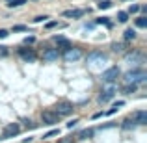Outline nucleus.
<instances>
[{"instance_id":"obj_1","label":"nucleus","mask_w":147,"mask_h":143,"mask_svg":"<svg viewBox=\"0 0 147 143\" xmlns=\"http://www.w3.org/2000/svg\"><path fill=\"white\" fill-rule=\"evenodd\" d=\"M125 82L127 84H144L145 80H147V73L144 71V69H132V71H129V73H125Z\"/></svg>"},{"instance_id":"obj_2","label":"nucleus","mask_w":147,"mask_h":143,"mask_svg":"<svg viewBox=\"0 0 147 143\" xmlns=\"http://www.w3.org/2000/svg\"><path fill=\"white\" fill-rule=\"evenodd\" d=\"M117 93V84L112 82V84H102V91L99 95V100L100 102H108V100L114 99V95Z\"/></svg>"},{"instance_id":"obj_3","label":"nucleus","mask_w":147,"mask_h":143,"mask_svg":"<svg viewBox=\"0 0 147 143\" xmlns=\"http://www.w3.org/2000/svg\"><path fill=\"white\" fill-rule=\"evenodd\" d=\"M125 63L134 65V67H140V65L145 63V56L140 52V50H132V52L125 54Z\"/></svg>"},{"instance_id":"obj_4","label":"nucleus","mask_w":147,"mask_h":143,"mask_svg":"<svg viewBox=\"0 0 147 143\" xmlns=\"http://www.w3.org/2000/svg\"><path fill=\"white\" fill-rule=\"evenodd\" d=\"M82 50L80 48H76V47H69L67 50L63 52V60L67 61V63H75V61H78V60H82Z\"/></svg>"},{"instance_id":"obj_5","label":"nucleus","mask_w":147,"mask_h":143,"mask_svg":"<svg viewBox=\"0 0 147 143\" xmlns=\"http://www.w3.org/2000/svg\"><path fill=\"white\" fill-rule=\"evenodd\" d=\"M117 78H119V67H110V69H106V71L102 73V76H100L102 84L117 82Z\"/></svg>"},{"instance_id":"obj_6","label":"nucleus","mask_w":147,"mask_h":143,"mask_svg":"<svg viewBox=\"0 0 147 143\" xmlns=\"http://www.w3.org/2000/svg\"><path fill=\"white\" fill-rule=\"evenodd\" d=\"M41 121H43V125L52 126V125H56V123L60 121V115H56L54 111L47 110V111H43V113H41Z\"/></svg>"},{"instance_id":"obj_7","label":"nucleus","mask_w":147,"mask_h":143,"mask_svg":"<svg viewBox=\"0 0 147 143\" xmlns=\"http://www.w3.org/2000/svg\"><path fill=\"white\" fill-rule=\"evenodd\" d=\"M19 132H21V126H19L17 123H11V125H7L6 128H4V132H2V138H0V140H9V138L17 136Z\"/></svg>"},{"instance_id":"obj_8","label":"nucleus","mask_w":147,"mask_h":143,"mask_svg":"<svg viewBox=\"0 0 147 143\" xmlns=\"http://www.w3.org/2000/svg\"><path fill=\"white\" fill-rule=\"evenodd\" d=\"M73 104L71 102H58L56 104V111L54 113L56 115H60V117H63V115H69V113H73Z\"/></svg>"},{"instance_id":"obj_9","label":"nucleus","mask_w":147,"mask_h":143,"mask_svg":"<svg viewBox=\"0 0 147 143\" xmlns=\"http://www.w3.org/2000/svg\"><path fill=\"white\" fill-rule=\"evenodd\" d=\"M106 60H108V56H106V54H102V52H91L90 56H88V65L104 63Z\"/></svg>"},{"instance_id":"obj_10","label":"nucleus","mask_w":147,"mask_h":143,"mask_svg":"<svg viewBox=\"0 0 147 143\" xmlns=\"http://www.w3.org/2000/svg\"><path fill=\"white\" fill-rule=\"evenodd\" d=\"M130 121L134 123V125H145L147 123V111L145 110H138V111H134L132 115H130Z\"/></svg>"},{"instance_id":"obj_11","label":"nucleus","mask_w":147,"mask_h":143,"mask_svg":"<svg viewBox=\"0 0 147 143\" xmlns=\"http://www.w3.org/2000/svg\"><path fill=\"white\" fill-rule=\"evenodd\" d=\"M19 56H21L24 61H36L37 60V54L34 52L32 48H21L19 50Z\"/></svg>"},{"instance_id":"obj_12","label":"nucleus","mask_w":147,"mask_h":143,"mask_svg":"<svg viewBox=\"0 0 147 143\" xmlns=\"http://www.w3.org/2000/svg\"><path fill=\"white\" fill-rule=\"evenodd\" d=\"M60 58V50L58 48H47L43 52V60L45 61H56Z\"/></svg>"},{"instance_id":"obj_13","label":"nucleus","mask_w":147,"mask_h":143,"mask_svg":"<svg viewBox=\"0 0 147 143\" xmlns=\"http://www.w3.org/2000/svg\"><path fill=\"white\" fill-rule=\"evenodd\" d=\"M63 17H73V19H78V17H82L84 15V11L82 9H67V11H63Z\"/></svg>"},{"instance_id":"obj_14","label":"nucleus","mask_w":147,"mask_h":143,"mask_svg":"<svg viewBox=\"0 0 147 143\" xmlns=\"http://www.w3.org/2000/svg\"><path fill=\"white\" fill-rule=\"evenodd\" d=\"M54 41H56V43L61 47V50H67L69 47H71V43H69V41L65 39V37H60V36H56V37H54Z\"/></svg>"},{"instance_id":"obj_15","label":"nucleus","mask_w":147,"mask_h":143,"mask_svg":"<svg viewBox=\"0 0 147 143\" xmlns=\"http://www.w3.org/2000/svg\"><path fill=\"white\" fill-rule=\"evenodd\" d=\"M136 89H138L136 84H127V86L123 87V95H132V93H136Z\"/></svg>"},{"instance_id":"obj_16","label":"nucleus","mask_w":147,"mask_h":143,"mask_svg":"<svg viewBox=\"0 0 147 143\" xmlns=\"http://www.w3.org/2000/svg\"><path fill=\"white\" fill-rule=\"evenodd\" d=\"M91 136H93V128H86V130H82V132L78 134L80 140H88V138H91Z\"/></svg>"},{"instance_id":"obj_17","label":"nucleus","mask_w":147,"mask_h":143,"mask_svg":"<svg viewBox=\"0 0 147 143\" xmlns=\"http://www.w3.org/2000/svg\"><path fill=\"white\" fill-rule=\"evenodd\" d=\"M56 136H60V128H52V130H49V132L43 136V140H50V138H56Z\"/></svg>"},{"instance_id":"obj_18","label":"nucleus","mask_w":147,"mask_h":143,"mask_svg":"<svg viewBox=\"0 0 147 143\" xmlns=\"http://www.w3.org/2000/svg\"><path fill=\"white\" fill-rule=\"evenodd\" d=\"M136 26H138V28H147V17H144V15L138 17L136 19Z\"/></svg>"},{"instance_id":"obj_19","label":"nucleus","mask_w":147,"mask_h":143,"mask_svg":"<svg viewBox=\"0 0 147 143\" xmlns=\"http://www.w3.org/2000/svg\"><path fill=\"white\" fill-rule=\"evenodd\" d=\"M112 48H114V52L123 54V52H125V48H127V45L125 43H114V47H112Z\"/></svg>"},{"instance_id":"obj_20","label":"nucleus","mask_w":147,"mask_h":143,"mask_svg":"<svg viewBox=\"0 0 147 143\" xmlns=\"http://www.w3.org/2000/svg\"><path fill=\"white\" fill-rule=\"evenodd\" d=\"M130 39H136V32H134L132 28L125 30V41H130Z\"/></svg>"},{"instance_id":"obj_21","label":"nucleus","mask_w":147,"mask_h":143,"mask_svg":"<svg viewBox=\"0 0 147 143\" xmlns=\"http://www.w3.org/2000/svg\"><path fill=\"white\" fill-rule=\"evenodd\" d=\"M99 9H108V7H112V2L110 0H100V2L97 4Z\"/></svg>"},{"instance_id":"obj_22","label":"nucleus","mask_w":147,"mask_h":143,"mask_svg":"<svg viewBox=\"0 0 147 143\" xmlns=\"http://www.w3.org/2000/svg\"><path fill=\"white\" fill-rule=\"evenodd\" d=\"M95 24H104V26H112V22H110V17H100L95 21Z\"/></svg>"},{"instance_id":"obj_23","label":"nucleus","mask_w":147,"mask_h":143,"mask_svg":"<svg viewBox=\"0 0 147 143\" xmlns=\"http://www.w3.org/2000/svg\"><path fill=\"white\" fill-rule=\"evenodd\" d=\"M117 21L119 22H127L129 21V13H127V11H119L117 13Z\"/></svg>"},{"instance_id":"obj_24","label":"nucleus","mask_w":147,"mask_h":143,"mask_svg":"<svg viewBox=\"0 0 147 143\" xmlns=\"http://www.w3.org/2000/svg\"><path fill=\"white\" fill-rule=\"evenodd\" d=\"M123 128H125V130H132V128H136V125H134V123L132 121H130V119H127V121H123Z\"/></svg>"},{"instance_id":"obj_25","label":"nucleus","mask_w":147,"mask_h":143,"mask_svg":"<svg viewBox=\"0 0 147 143\" xmlns=\"http://www.w3.org/2000/svg\"><path fill=\"white\" fill-rule=\"evenodd\" d=\"M22 4H26V0H11V2L7 4V7H19V6H22Z\"/></svg>"},{"instance_id":"obj_26","label":"nucleus","mask_w":147,"mask_h":143,"mask_svg":"<svg viewBox=\"0 0 147 143\" xmlns=\"http://www.w3.org/2000/svg\"><path fill=\"white\" fill-rule=\"evenodd\" d=\"M26 30H28V28H26L24 24H17V26H13V32H26Z\"/></svg>"},{"instance_id":"obj_27","label":"nucleus","mask_w":147,"mask_h":143,"mask_svg":"<svg viewBox=\"0 0 147 143\" xmlns=\"http://www.w3.org/2000/svg\"><path fill=\"white\" fill-rule=\"evenodd\" d=\"M7 52H9V50H7V47L0 45V58H6V56H7Z\"/></svg>"},{"instance_id":"obj_28","label":"nucleus","mask_w":147,"mask_h":143,"mask_svg":"<svg viewBox=\"0 0 147 143\" xmlns=\"http://www.w3.org/2000/svg\"><path fill=\"white\" fill-rule=\"evenodd\" d=\"M54 26H63V24H60V22H58V21H50V22H47V26H45V28H54Z\"/></svg>"},{"instance_id":"obj_29","label":"nucleus","mask_w":147,"mask_h":143,"mask_svg":"<svg viewBox=\"0 0 147 143\" xmlns=\"http://www.w3.org/2000/svg\"><path fill=\"white\" fill-rule=\"evenodd\" d=\"M138 11H140V6H130L127 13H130V15H132V13H138Z\"/></svg>"},{"instance_id":"obj_30","label":"nucleus","mask_w":147,"mask_h":143,"mask_svg":"<svg viewBox=\"0 0 147 143\" xmlns=\"http://www.w3.org/2000/svg\"><path fill=\"white\" fill-rule=\"evenodd\" d=\"M24 43H26V45H34V43H36V37H34V36L24 37Z\"/></svg>"},{"instance_id":"obj_31","label":"nucleus","mask_w":147,"mask_h":143,"mask_svg":"<svg viewBox=\"0 0 147 143\" xmlns=\"http://www.w3.org/2000/svg\"><path fill=\"white\" fill-rule=\"evenodd\" d=\"M47 15H39V17H36V19H34V22H43V21H47Z\"/></svg>"},{"instance_id":"obj_32","label":"nucleus","mask_w":147,"mask_h":143,"mask_svg":"<svg viewBox=\"0 0 147 143\" xmlns=\"http://www.w3.org/2000/svg\"><path fill=\"white\" fill-rule=\"evenodd\" d=\"M121 106H125V100H117V102H115V104H114L112 108H115V110H119Z\"/></svg>"},{"instance_id":"obj_33","label":"nucleus","mask_w":147,"mask_h":143,"mask_svg":"<svg viewBox=\"0 0 147 143\" xmlns=\"http://www.w3.org/2000/svg\"><path fill=\"white\" fill-rule=\"evenodd\" d=\"M7 36H9V32H7V30H0V39H6Z\"/></svg>"},{"instance_id":"obj_34","label":"nucleus","mask_w":147,"mask_h":143,"mask_svg":"<svg viewBox=\"0 0 147 143\" xmlns=\"http://www.w3.org/2000/svg\"><path fill=\"white\" fill-rule=\"evenodd\" d=\"M76 123H78V119H73V121L67 123V128H73V126H76Z\"/></svg>"},{"instance_id":"obj_35","label":"nucleus","mask_w":147,"mask_h":143,"mask_svg":"<svg viewBox=\"0 0 147 143\" xmlns=\"http://www.w3.org/2000/svg\"><path fill=\"white\" fill-rule=\"evenodd\" d=\"M22 123H24L26 126H30V128H32V126H34V125H32V121H30V119H22Z\"/></svg>"},{"instance_id":"obj_36","label":"nucleus","mask_w":147,"mask_h":143,"mask_svg":"<svg viewBox=\"0 0 147 143\" xmlns=\"http://www.w3.org/2000/svg\"><path fill=\"white\" fill-rule=\"evenodd\" d=\"M102 115H104L102 111H99V113H95V115H93V119H99V117H102Z\"/></svg>"},{"instance_id":"obj_37","label":"nucleus","mask_w":147,"mask_h":143,"mask_svg":"<svg viewBox=\"0 0 147 143\" xmlns=\"http://www.w3.org/2000/svg\"><path fill=\"white\" fill-rule=\"evenodd\" d=\"M7 2H11V0H7Z\"/></svg>"}]
</instances>
